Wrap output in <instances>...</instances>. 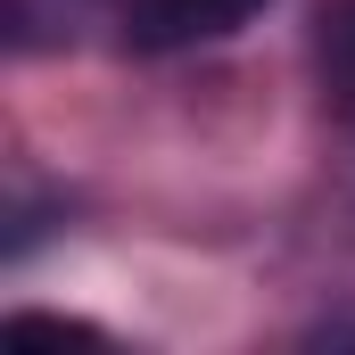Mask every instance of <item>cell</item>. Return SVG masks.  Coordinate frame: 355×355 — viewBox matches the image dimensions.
I'll list each match as a JSON object with an SVG mask.
<instances>
[{"label": "cell", "instance_id": "1", "mask_svg": "<svg viewBox=\"0 0 355 355\" xmlns=\"http://www.w3.org/2000/svg\"><path fill=\"white\" fill-rule=\"evenodd\" d=\"M257 8H265V0H124L116 25H124L132 50L157 58V50H190V42H223V33H240Z\"/></svg>", "mask_w": 355, "mask_h": 355}, {"label": "cell", "instance_id": "2", "mask_svg": "<svg viewBox=\"0 0 355 355\" xmlns=\"http://www.w3.org/2000/svg\"><path fill=\"white\" fill-rule=\"evenodd\" d=\"M107 8H124V0H0V25H8V50H67V42H83V25H99Z\"/></svg>", "mask_w": 355, "mask_h": 355}, {"label": "cell", "instance_id": "3", "mask_svg": "<svg viewBox=\"0 0 355 355\" xmlns=\"http://www.w3.org/2000/svg\"><path fill=\"white\" fill-rule=\"evenodd\" d=\"M314 58H322V91L355 116V0H331L314 25Z\"/></svg>", "mask_w": 355, "mask_h": 355}]
</instances>
